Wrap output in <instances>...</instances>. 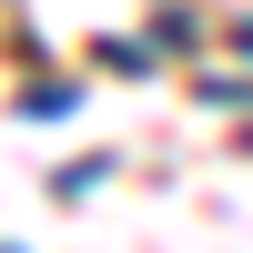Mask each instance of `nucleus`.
Listing matches in <instances>:
<instances>
[{
  "label": "nucleus",
  "instance_id": "nucleus-1",
  "mask_svg": "<svg viewBox=\"0 0 253 253\" xmlns=\"http://www.w3.org/2000/svg\"><path fill=\"white\" fill-rule=\"evenodd\" d=\"M0 253H20V243H0Z\"/></svg>",
  "mask_w": 253,
  "mask_h": 253
}]
</instances>
